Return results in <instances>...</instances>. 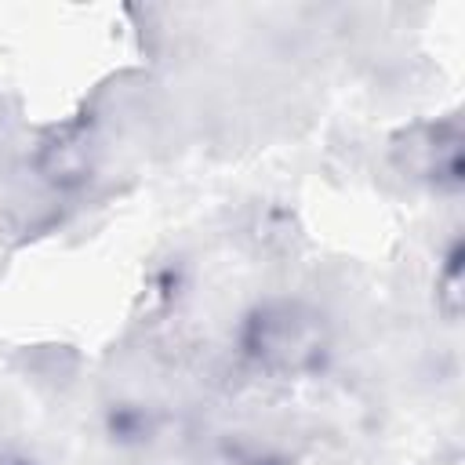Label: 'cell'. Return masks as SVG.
I'll return each instance as SVG.
<instances>
[{"mask_svg":"<svg viewBox=\"0 0 465 465\" xmlns=\"http://www.w3.org/2000/svg\"><path fill=\"white\" fill-rule=\"evenodd\" d=\"M236 363L272 385H291L312 378L331 356L327 320L298 298H265L254 302L232 331Z\"/></svg>","mask_w":465,"mask_h":465,"instance_id":"1","label":"cell"},{"mask_svg":"<svg viewBox=\"0 0 465 465\" xmlns=\"http://www.w3.org/2000/svg\"><path fill=\"white\" fill-rule=\"evenodd\" d=\"M392 156L407 178L425 182L436 193H458L465 182L461 120L450 113L443 120H429V124L403 131V138L392 145Z\"/></svg>","mask_w":465,"mask_h":465,"instance_id":"2","label":"cell"},{"mask_svg":"<svg viewBox=\"0 0 465 465\" xmlns=\"http://www.w3.org/2000/svg\"><path fill=\"white\" fill-rule=\"evenodd\" d=\"M461 283H465V247L461 240H450L443 251V262L436 269V302L447 320H458L461 312Z\"/></svg>","mask_w":465,"mask_h":465,"instance_id":"3","label":"cell"},{"mask_svg":"<svg viewBox=\"0 0 465 465\" xmlns=\"http://www.w3.org/2000/svg\"><path fill=\"white\" fill-rule=\"evenodd\" d=\"M200 465H294L283 450L269 447V443H254V440H225L214 450H207V458Z\"/></svg>","mask_w":465,"mask_h":465,"instance_id":"4","label":"cell"},{"mask_svg":"<svg viewBox=\"0 0 465 465\" xmlns=\"http://www.w3.org/2000/svg\"><path fill=\"white\" fill-rule=\"evenodd\" d=\"M0 465H44L29 454H18V450H0Z\"/></svg>","mask_w":465,"mask_h":465,"instance_id":"5","label":"cell"}]
</instances>
